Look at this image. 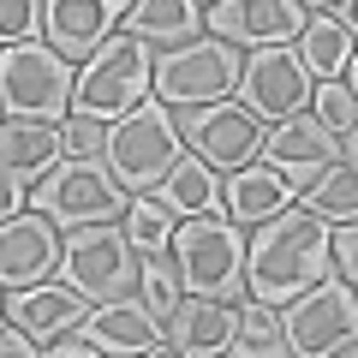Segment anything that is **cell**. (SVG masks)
Returning <instances> with one entry per match:
<instances>
[{
    "label": "cell",
    "instance_id": "1",
    "mask_svg": "<svg viewBox=\"0 0 358 358\" xmlns=\"http://www.w3.org/2000/svg\"><path fill=\"white\" fill-rule=\"evenodd\" d=\"M329 275V221L305 203H287L245 233V299L281 310Z\"/></svg>",
    "mask_w": 358,
    "mask_h": 358
},
{
    "label": "cell",
    "instance_id": "7",
    "mask_svg": "<svg viewBox=\"0 0 358 358\" xmlns=\"http://www.w3.org/2000/svg\"><path fill=\"white\" fill-rule=\"evenodd\" d=\"M138 263H143V257L131 251V239H126L120 221H90V227H72V233H66L60 281L78 287L90 305H108V299L138 293Z\"/></svg>",
    "mask_w": 358,
    "mask_h": 358
},
{
    "label": "cell",
    "instance_id": "22",
    "mask_svg": "<svg viewBox=\"0 0 358 358\" xmlns=\"http://www.w3.org/2000/svg\"><path fill=\"white\" fill-rule=\"evenodd\" d=\"M60 162V126L48 120H0V167L36 185L48 167Z\"/></svg>",
    "mask_w": 358,
    "mask_h": 358
},
{
    "label": "cell",
    "instance_id": "37",
    "mask_svg": "<svg viewBox=\"0 0 358 358\" xmlns=\"http://www.w3.org/2000/svg\"><path fill=\"white\" fill-rule=\"evenodd\" d=\"M192 6H203V0H192Z\"/></svg>",
    "mask_w": 358,
    "mask_h": 358
},
{
    "label": "cell",
    "instance_id": "8",
    "mask_svg": "<svg viewBox=\"0 0 358 358\" xmlns=\"http://www.w3.org/2000/svg\"><path fill=\"white\" fill-rule=\"evenodd\" d=\"M281 334H287V352H299V358H334V352L346 358L358 346V293H352V281L322 275L317 287L287 299L281 305Z\"/></svg>",
    "mask_w": 358,
    "mask_h": 358
},
{
    "label": "cell",
    "instance_id": "2",
    "mask_svg": "<svg viewBox=\"0 0 358 358\" xmlns=\"http://www.w3.org/2000/svg\"><path fill=\"white\" fill-rule=\"evenodd\" d=\"M167 263H173L179 293L203 299H245V227H233L221 209L209 215H179L173 239H167Z\"/></svg>",
    "mask_w": 358,
    "mask_h": 358
},
{
    "label": "cell",
    "instance_id": "33",
    "mask_svg": "<svg viewBox=\"0 0 358 358\" xmlns=\"http://www.w3.org/2000/svg\"><path fill=\"white\" fill-rule=\"evenodd\" d=\"M30 352H42L36 334H18V322H0V358H30Z\"/></svg>",
    "mask_w": 358,
    "mask_h": 358
},
{
    "label": "cell",
    "instance_id": "19",
    "mask_svg": "<svg viewBox=\"0 0 358 358\" xmlns=\"http://www.w3.org/2000/svg\"><path fill=\"white\" fill-rule=\"evenodd\" d=\"M293 203V179L275 173L268 162H251V167H233L227 179H221V215L233 221V227H257L263 215H275V209Z\"/></svg>",
    "mask_w": 358,
    "mask_h": 358
},
{
    "label": "cell",
    "instance_id": "17",
    "mask_svg": "<svg viewBox=\"0 0 358 358\" xmlns=\"http://www.w3.org/2000/svg\"><path fill=\"white\" fill-rule=\"evenodd\" d=\"M84 334L96 341V352H114V358H131V352L167 358V352H173V346H167V334H162V317H155L138 293L108 299V305H90Z\"/></svg>",
    "mask_w": 358,
    "mask_h": 358
},
{
    "label": "cell",
    "instance_id": "32",
    "mask_svg": "<svg viewBox=\"0 0 358 358\" xmlns=\"http://www.w3.org/2000/svg\"><path fill=\"white\" fill-rule=\"evenodd\" d=\"M24 203H30V185H24L18 173H6V167H0V221H6V215H18Z\"/></svg>",
    "mask_w": 358,
    "mask_h": 358
},
{
    "label": "cell",
    "instance_id": "4",
    "mask_svg": "<svg viewBox=\"0 0 358 358\" xmlns=\"http://www.w3.org/2000/svg\"><path fill=\"white\" fill-rule=\"evenodd\" d=\"M179 155H185L179 120H173V108L155 102V96H143L131 114H120L114 126H108V143H102L108 173H114L126 192H155Z\"/></svg>",
    "mask_w": 358,
    "mask_h": 358
},
{
    "label": "cell",
    "instance_id": "16",
    "mask_svg": "<svg viewBox=\"0 0 358 358\" xmlns=\"http://www.w3.org/2000/svg\"><path fill=\"white\" fill-rule=\"evenodd\" d=\"M120 0H42V42L78 66L120 30Z\"/></svg>",
    "mask_w": 358,
    "mask_h": 358
},
{
    "label": "cell",
    "instance_id": "23",
    "mask_svg": "<svg viewBox=\"0 0 358 358\" xmlns=\"http://www.w3.org/2000/svg\"><path fill=\"white\" fill-rule=\"evenodd\" d=\"M293 197L310 209V215H322V221H352L358 215V155L341 150L329 167H317Z\"/></svg>",
    "mask_w": 358,
    "mask_h": 358
},
{
    "label": "cell",
    "instance_id": "3",
    "mask_svg": "<svg viewBox=\"0 0 358 358\" xmlns=\"http://www.w3.org/2000/svg\"><path fill=\"white\" fill-rule=\"evenodd\" d=\"M126 203H131V192L108 173L102 155H60V162L30 185V209L48 215L60 233L90 227V221H120Z\"/></svg>",
    "mask_w": 358,
    "mask_h": 358
},
{
    "label": "cell",
    "instance_id": "20",
    "mask_svg": "<svg viewBox=\"0 0 358 358\" xmlns=\"http://www.w3.org/2000/svg\"><path fill=\"white\" fill-rule=\"evenodd\" d=\"M293 54H299V66L310 72V84L352 72V0L334 6V13H310L305 30H299V48Z\"/></svg>",
    "mask_w": 358,
    "mask_h": 358
},
{
    "label": "cell",
    "instance_id": "36",
    "mask_svg": "<svg viewBox=\"0 0 358 358\" xmlns=\"http://www.w3.org/2000/svg\"><path fill=\"white\" fill-rule=\"evenodd\" d=\"M0 120H6V108H0Z\"/></svg>",
    "mask_w": 358,
    "mask_h": 358
},
{
    "label": "cell",
    "instance_id": "24",
    "mask_svg": "<svg viewBox=\"0 0 358 358\" xmlns=\"http://www.w3.org/2000/svg\"><path fill=\"white\" fill-rule=\"evenodd\" d=\"M155 192H162V203L173 209V215H209V209H221V179H215V167L197 162V155H179Z\"/></svg>",
    "mask_w": 358,
    "mask_h": 358
},
{
    "label": "cell",
    "instance_id": "6",
    "mask_svg": "<svg viewBox=\"0 0 358 358\" xmlns=\"http://www.w3.org/2000/svg\"><path fill=\"white\" fill-rule=\"evenodd\" d=\"M239 66H245V48H233V42L203 30V36L155 54L150 90H155V102H167V108H209V102H227L233 96Z\"/></svg>",
    "mask_w": 358,
    "mask_h": 358
},
{
    "label": "cell",
    "instance_id": "18",
    "mask_svg": "<svg viewBox=\"0 0 358 358\" xmlns=\"http://www.w3.org/2000/svg\"><path fill=\"white\" fill-rule=\"evenodd\" d=\"M84 317H90V299L78 293V287H66L60 275L6 293V322H18L24 334H36V346H48L54 334H66V329H84Z\"/></svg>",
    "mask_w": 358,
    "mask_h": 358
},
{
    "label": "cell",
    "instance_id": "15",
    "mask_svg": "<svg viewBox=\"0 0 358 358\" xmlns=\"http://www.w3.org/2000/svg\"><path fill=\"white\" fill-rule=\"evenodd\" d=\"M334 155H341V138L305 108V114H287V120H275V126H263V155H257V162H268L275 173H287L293 192H299V185H305L317 167H329Z\"/></svg>",
    "mask_w": 358,
    "mask_h": 358
},
{
    "label": "cell",
    "instance_id": "29",
    "mask_svg": "<svg viewBox=\"0 0 358 358\" xmlns=\"http://www.w3.org/2000/svg\"><path fill=\"white\" fill-rule=\"evenodd\" d=\"M102 143H108V120L78 114V108L60 120V155H102Z\"/></svg>",
    "mask_w": 358,
    "mask_h": 358
},
{
    "label": "cell",
    "instance_id": "9",
    "mask_svg": "<svg viewBox=\"0 0 358 358\" xmlns=\"http://www.w3.org/2000/svg\"><path fill=\"white\" fill-rule=\"evenodd\" d=\"M150 66H155V54L143 48L138 36L114 30V36H108L102 48L84 60L78 90H72V108H78V114H96V120H108V126H114L120 114H131V108L150 96Z\"/></svg>",
    "mask_w": 358,
    "mask_h": 358
},
{
    "label": "cell",
    "instance_id": "28",
    "mask_svg": "<svg viewBox=\"0 0 358 358\" xmlns=\"http://www.w3.org/2000/svg\"><path fill=\"white\" fill-rule=\"evenodd\" d=\"M138 287H143V305H150L155 317H167V310H173L179 281H173V263H167V251H162V257H143V263H138Z\"/></svg>",
    "mask_w": 358,
    "mask_h": 358
},
{
    "label": "cell",
    "instance_id": "21",
    "mask_svg": "<svg viewBox=\"0 0 358 358\" xmlns=\"http://www.w3.org/2000/svg\"><path fill=\"white\" fill-rule=\"evenodd\" d=\"M120 30L138 36L143 48H179V42L203 36V13H197L192 0H126Z\"/></svg>",
    "mask_w": 358,
    "mask_h": 358
},
{
    "label": "cell",
    "instance_id": "5",
    "mask_svg": "<svg viewBox=\"0 0 358 358\" xmlns=\"http://www.w3.org/2000/svg\"><path fill=\"white\" fill-rule=\"evenodd\" d=\"M72 90H78V66L66 54H54L42 36L0 48V108H6V120L60 126L72 114Z\"/></svg>",
    "mask_w": 358,
    "mask_h": 358
},
{
    "label": "cell",
    "instance_id": "30",
    "mask_svg": "<svg viewBox=\"0 0 358 358\" xmlns=\"http://www.w3.org/2000/svg\"><path fill=\"white\" fill-rule=\"evenodd\" d=\"M42 36V0H0V48Z\"/></svg>",
    "mask_w": 358,
    "mask_h": 358
},
{
    "label": "cell",
    "instance_id": "26",
    "mask_svg": "<svg viewBox=\"0 0 358 358\" xmlns=\"http://www.w3.org/2000/svg\"><path fill=\"white\" fill-rule=\"evenodd\" d=\"M233 358H287V334H281V317L268 305H245L239 310V334H233V346H227Z\"/></svg>",
    "mask_w": 358,
    "mask_h": 358
},
{
    "label": "cell",
    "instance_id": "35",
    "mask_svg": "<svg viewBox=\"0 0 358 358\" xmlns=\"http://www.w3.org/2000/svg\"><path fill=\"white\" fill-rule=\"evenodd\" d=\"M0 322H6V299H0Z\"/></svg>",
    "mask_w": 358,
    "mask_h": 358
},
{
    "label": "cell",
    "instance_id": "10",
    "mask_svg": "<svg viewBox=\"0 0 358 358\" xmlns=\"http://www.w3.org/2000/svg\"><path fill=\"white\" fill-rule=\"evenodd\" d=\"M233 90H239V108L251 120H263V126L310 108V72L299 66V54L287 42H275V48H245V66H239V84Z\"/></svg>",
    "mask_w": 358,
    "mask_h": 358
},
{
    "label": "cell",
    "instance_id": "11",
    "mask_svg": "<svg viewBox=\"0 0 358 358\" xmlns=\"http://www.w3.org/2000/svg\"><path fill=\"white\" fill-rule=\"evenodd\" d=\"M179 138L192 143L197 162H209L215 173H233V167H251L263 155V120H251L233 102H209V108H185Z\"/></svg>",
    "mask_w": 358,
    "mask_h": 358
},
{
    "label": "cell",
    "instance_id": "31",
    "mask_svg": "<svg viewBox=\"0 0 358 358\" xmlns=\"http://www.w3.org/2000/svg\"><path fill=\"white\" fill-rule=\"evenodd\" d=\"M42 352H48V358H102V352H96V341H90V334H78V329L54 334V341L42 346Z\"/></svg>",
    "mask_w": 358,
    "mask_h": 358
},
{
    "label": "cell",
    "instance_id": "27",
    "mask_svg": "<svg viewBox=\"0 0 358 358\" xmlns=\"http://www.w3.org/2000/svg\"><path fill=\"white\" fill-rule=\"evenodd\" d=\"M310 114H317L334 138H352V126H358L352 84H346V78H322V84H310Z\"/></svg>",
    "mask_w": 358,
    "mask_h": 358
},
{
    "label": "cell",
    "instance_id": "12",
    "mask_svg": "<svg viewBox=\"0 0 358 358\" xmlns=\"http://www.w3.org/2000/svg\"><path fill=\"white\" fill-rule=\"evenodd\" d=\"M60 251H66V233L48 215H36L30 203L18 215H6L0 221V293L54 281L60 275Z\"/></svg>",
    "mask_w": 358,
    "mask_h": 358
},
{
    "label": "cell",
    "instance_id": "13",
    "mask_svg": "<svg viewBox=\"0 0 358 358\" xmlns=\"http://www.w3.org/2000/svg\"><path fill=\"white\" fill-rule=\"evenodd\" d=\"M305 18L310 13L299 0H209L203 30L233 48H275V42H299Z\"/></svg>",
    "mask_w": 358,
    "mask_h": 358
},
{
    "label": "cell",
    "instance_id": "34",
    "mask_svg": "<svg viewBox=\"0 0 358 358\" xmlns=\"http://www.w3.org/2000/svg\"><path fill=\"white\" fill-rule=\"evenodd\" d=\"M299 6H305V13L310 6H317V13H334V6H346V0H299Z\"/></svg>",
    "mask_w": 358,
    "mask_h": 358
},
{
    "label": "cell",
    "instance_id": "14",
    "mask_svg": "<svg viewBox=\"0 0 358 358\" xmlns=\"http://www.w3.org/2000/svg\"><path fill=\"white\" fill-rule=\"evenodd\" d=\"M162 334L179 358H221L239 334V305L233 299H203V293H179L173 310L162 317Z\"/></svg>",
    "mask_w": 358,
    "mask_h": 358
},
{
    "label": "cell",
    "instance_id": "25",
    "mask_svg": "<svg viewBox=\"0 0 358 358\" xmlns=\"http://www.w3.org/2000/svg\"><path fill=\"white\" fill-rule=\"evenodd\" d=\"M173 209L162 203V197H131L126 203V215H120V227H126V239H131V251L138 257H162L167 251V239H173Z\"/></svg>",
    "mask_w": 358,
    "mask_h": 358
}]
</instances>
